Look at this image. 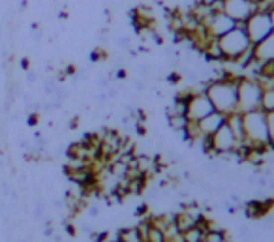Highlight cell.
Masks as SVG:
<instances>
[{
	"label": "cell",
	"mask_w": 274,
	"mask_h": 242,
	"mask_svg": "<svg viewBox=\"0 0 274 242\" xmlns=\"http://www.w3.org/2000/svg\"><path fill=\"white\" fill-rule=\"evenodd\" d=\"M237 76H229L225 79H218V81H208L206 84V96L212 103L214 111L222 113V115H231L239 111V98H237Z\"/></svg>",
	"instance_id": "1"
},
{
	"label": "cell",
	"mask_w": 274,
	"mask_h": 242,
	"mask_svg": "<svg viewBox=\"0 0 274 242\" xmlns=\"http://www.w3.org/2000/svg\"><path fill=\"white\" fill-rule=\"evenodd\" d=\"M242 124H244V143L242 145H246L250 149H261L265 152L274 151L269 143L265 111L256 109L250 113H242Z\"/></svg>",
	"instance_id": "2"
},
{
	"label": "cell",
	"mask_w": 274,
	"mask_h": 242,
	"mask_svg": "<svg viewBox=\"0 0 274 242\" xmlns=\"http://www.w3.org/2000/svg\"><path fill=\"white\" fill-rule=\"evenodd\" d=\"M220 49L223 53V60L225 62H235L239 60L242 55H246L248 51H252V42H250L248 34L244 30V23H237V26L229 30V32L222 36L220 40Z\"/></svg>",
	"instance_id": "3"
},
{
	"label": "cell",
	"mask_w": 274,
	"mask_h": 242,
	"mask_svg": "<svg viewBox=\"0 0 274 242\" xmlns=\"http://www.w3.org/2000/svg\"><path fill=\"white\" fill-rule=\"evenodd\" d=\"M263 86L256 77L240 76L237 81V98H239V113H250L261 107Z\"/></svg>",
	"instance_id": "4"
},
{
	"label": "cell",
	"mask_w": 274,
	"mask_h": 242,
	"mask_svg": "<svg viewBox=\"0 0 274 242\" xmlns=\"http://www.w3.org/2000/svg\"><path fill=\"white\" fill-rule=\"evenodd\" d=\"M244 30L248 34L252 45L263 42L267 36L273 32V25H271V19H269V11H259V9H256V11L244 21Z\"/></svg>",
	"instance_id": "5"
},
{
	"label": "cell",
	"mask_w": 274,
	"mask_h": 242,
	"mask_svg": "<svg viewBox=\"0 0 274 242\" xmlns=\"http://www.w3.org/2000/svg\"><path fill=\"white\" fill-rule=\"evenodd\" d=\"M212 111L214 107L208 100L206 92H194L186 101V118L192 122H199L201 118L208 117Z\"/></svg>",
	"instance_id": "6"
},
{
	"label": "cell",
	"mask_w": 274,
	"mask_h": 242,
	"mask_svg": "<svg viewBox=\"0 0 274 242\" xmlns=\"http://www.w3.org/2000/svg\"><path fill=\"white\" fill-rule=\"evenodd\" d=\"M237 137L233 135V132L229 130V126L223 124L218 132H216L212 137H210V147H212V152L216 154V158L218 156H222V154H229L237 149Z\"/></svg>",
	"instance_id": "7"
},
{
	"label": "cell",
	"mask_w": 274,
	"mask_h": 242,
	"mask_svg": "<svg viewBox=\"0 0 274 242\" xmlns=\"http://www.w3.org/2000/svg\"><path fill=\"white\" fill-rule=\"evenodd\" d=\"M203 26L208 30V34H210L212 38L220 40L222 36H225L229 30H233V28L237 26V21H233L231 17L227 15V13H223V11H214V13L203 23Z\"/></svg>",
	"instance_id": "8"
},
{
	"label": "cell",
	"mask_w": 274,
	"mask_h": 242,
	"mask_svg": "<svg viewBox=\"0 0 274 242\" xmlns=\"http://www.w3.org/2000/svg\"><path fill=\"white\" fill-rule=\"evenodd\" d=\"M256 9L257 6L252 0H225L223 2V13H227L237 23H244Z\"/></svg>",
	"instance_id": "9"
},
{
	"label": "cell",
	"mask_w": 274,
	"mask_h": 242,
	"mask_svg": "<svg viewBox=\"0 0 274 242\" xmlns=\"http://www.w3.org/2000/svg\"><path fill=\"white\" fill-rule=\"evenodd\" d=\"M225 118L227 117L222 115V113H218V111H212L208 117L201 118V120L197 122L201 135H203V137H212V135H214L216 132L225 124Z\"/></svg>",
	"instance_id": "10"
},
{
	"label": "cell",
	"mask_w": 274,
	"mask_h": 242,
	"mask_svg": "<svg viewBox=\"0 0 274 242\" xmlns=\"http://www.w3.org/2000/svg\"><path fill=\"white\" fill-rule=\"evenodd\" d=\"M254 59L259 62H274V32H271L263 42L256 43L252 47Z\"/></svg>",
	"instance_id": "11"
},
{
	"label": "cell",
	"mask_w": 274,
	"mask_h": 242,
	"mask_svg": "<svg viewBox=\"0 0 274 242\" xmlns=\"http://www.w3.org/2000/svg\"><path fill=\"white\" fill-rule=\"evenodd\" d=\"M225 124L229 126V130L233 132V135L237 137V143L242 145L244 143V124H242V113H231L225 118Z\"/></svg>",
	"instance_id": "12"
},
{
	"label": "cell",
	"mask_w": 274,
	"mask_h": 242,
	"mask_svg": "<svg viewBox=\"0 0 274 242\" xmlns=\"http://www.w3.org/2000/svg\"><path fill=\"white\" fill-rule=\"evenodd\" d=\"M117 241L119 242H145L143 235L137 226H128L117 229Z\"/></svg>",
	"instance_id": "13"
},
{
	"label": "cell",
	"mask_w": 274,
	"mask_h": 242,
	"mask_svg": "<svg viewBox=\"0 0 274 242\" xmlns=\"http://www.w3.org/2000/svg\"><path fill=\"white\" fill-rule=\"evenodd\" d=\"M165 118H167V126L171 128V132H177V134H182L188 124L186 115H165Z\"/></svg>",
	"instance_id": "14"
},
{
	"label": "cell",
	"mask_w": 274,
	"mask_h": 242,
	"mask_svg": "<svg viewBox=\"0 0 274 242\" xmlns=\"http://www.w3.org/2000/svg\"><path fill=\"white\" fill-rule=\"evenodd\" d=\"M261 111H274V88H265L263 90V96H261Z\"/></svg>",
	"instance_id": "15"
},
{
	"label": "cell",
	"mask_w": 274,
	"mask_h": 242,
	"mask_svg": "<svg viewBox=\"0 0 274 242\" xmlns=\"http://www.w3.org/2000/svg\"><path fill=\"white\" fill-rule=\"evenodd\" d=\"M265 120H267V134H269V143L274 149V111L265 113Z\"/></svg>",
	"instance_id": "16"
},
{
	"label": "cell",
	"mask_w": 274,
	"mask_h": 242,
	"mask_svg": "<svg viewBox=\"0 0 274 242\" xmlns=\"http://www.w3.org/2000/svg\"><path fill=\"white\" fill-rule=\"evenodd\" d=\"M109 59V53L103 49V47H96L92 53H90V60L92 62H102V60H107Z\"/></svg>",
	"instance_id": "17"
},
{
	"label": "cell",
	"mask_w": 274,
	"mask_h": 242,
	"mask_svg": "<svg viewBox=\"0 0 274 242\" xmlns=\"http://www.w3.org/2000/svg\"><path fill=\"white\" fill-rule=\"evenodd\" d=\"M88 212H90V216H98L100 214V207L98 205H90V210Z\"/></svg>",
	"instance_id": "18"
},
{
	"label": "cell",
	"mask_w": 274,
	"mask_h": 242,
	"mask_svg": "<svg viewBox=\"0 0 274 242\" xmlns=\"http://www.w3.org/2000/svg\"><path fill=\"white\" fill-rule=\"evenodd\" d=\"M165 242H184V241H182V235H175L171 239H165Z\"/></svg>",
	"instance_id": "19"
},
{
	"label": "cell",
	"mask_w": 274,
	"mask_h": 242,
	"mask_svg": "<svg viewBox=\"0 0 274 242\" xmlns=\"http://www.w3.org/2000/svg\"><path fill=\"white\" fill-rule=\"evenodd\" d=\"M269 19H271V25H273V32H274V8L269 9Z\"/></svg>",
	"instance_id": "20"
},
{
	"label": "cell",
	"mask_w": 274,
	"mask_h": 242,
	"mask_svg": "<svg viewBox=\"0 0 274 242\" xmlns=\"http://www.w3.org/2000/svg\"><path fill=\"white\" fill-rule=\"evenodd\" d=\"M223 242H233V241H231V237H227V239H225Z\"/></svg>",
	"instance_id": "21"
},
{
	"label": "cell",
	"mask_w": 274,
	"mask_h": 242,
	"mask_svg": "<svg viewBox=\"0 0 274 242\" xmlns=\"http://www.w3.org/2000/svg\"><path fill=\"white\" fill-rule=\"evenodd\" d=\"M107 242H119V241H107Z\"/></svg>",
	"instance_id": "22"
},
{
	"label": "cell",
	"mask_w": 274,
	"mask_h": 242,
	"mask_svg": "<svg viewBox=\"0 0 274 242\" xmlns=\"http://www.w3.org/2000/svg\"><path fill=\"white\" fill-rule=\"evenodd\" d=\"M203 242H206V241H203Z\"/></svg>",
	"instance_id": "23"
}]
</instances>
